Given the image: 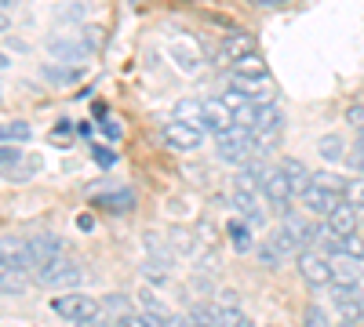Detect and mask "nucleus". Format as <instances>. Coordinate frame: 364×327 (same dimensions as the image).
I'll return each instance as SVG.
<instances>
[{"label":"nucleus","mask_w":364,"mask_h":327,"mask_svg":"<svg viewBox=\"0 0 364 327\" xmlns=\"http://www.w3.org/2000/svg\"><path fill=\"white\" fill-rule=\"evenodd\" d=\"M44 48H48V55L55 58L58 66H84L87 58H91V51H95V48L87 44V37L84 33H73V29H70V33H51Z\"/></svg>","instance_id":"1"},{"label":"nucleus","mask_w":364,"mask_h":327,"mask_svg":"<svg viewBox=\"0 0 364 327\" xmlns=\"http://www.w3.org/2000/svg\"><path fill=\"white\" fill-rule=\"evenodd\" d=\"M51 309H55L58 320H70L73 327L84 323V320L102 316V302H95L91 294H80V291H70V294H58V299H51Z\"/></svg>","instance_id":"2"},{"label":"nucleus","mask_w":364,"mask_h":327,"mask_svg":"<svg viewBox=\"0 0 364 327\" xmlns=\"http://www.w3.org/2000/svg\"><path fill=\"white\" fill-rule=\"evenodd\" d=\"M215 153L223 164H248L255 157V138H252V131L230 128V131L215 135Z\"/></svg>","instance_id":"3"},{"label":"nucleus","mask_w":364,"mask_h":327,"mask_svg":"<svg viewBox=\"0 0 364 327\" xmlns=\"http://www.w3.org/2000/svg\"><path fill=\"white\" fill-rule=\"evenodd\" d=\"M281 128H284V113H281V106L277 102H259L255 106V128H252V138H255V150H266V145L281 135Z\"/></svg>","instance_id":"4"},{"label":"nucleus","mask_w":364,"mask_h":327,"mask_svg":"<svg viewBox=\"0 0 364 327\" xmlns=\"http://www.w3.org/2000/svg\"><path fill=\"white\" fill-rule=\"evenodd\" d=\"M0 265L4 270H33V248H29L26 236H0Z\"/></svg>","instance_id":"5"},{"label":"nucleus","mask_w":364,"mask_h":327,"mask_svg":"<svg viewBox=\"0 0 364 327\" xmlns=\"http://www.w3.org/2000/svg\"><path fill=\"white\" fill-rule=\"evenodd\" d=\"M331 302H336V316H339L346 327H353V323L364 320V299H360L357 287L336 284V287H331Z\"/></svg>","instance_id":"6"},{"label":"nucleus","mask_w":364,"mask_h":327,"mask_svg":"<svg viewBox=\"0 0 364 327\" xmlns=\"http://www.w3.org/2000/svg\"><path fill=\"white\" fill-rule=\"evenodd\" d=\"M259 193H262L273 207H277V211H288V200L295 196V193H291V182L284 178V171H281V167H269V171L262 174Z\"/></svg>","instance_id":"7"},{"label":"nucleus","mask_w":364,"mask_h":327,"mask_svg":"<svg viewBox=\"0 0 364 327\" xmlns=\"http://www.w3.org/2000/svg\"><path fill=\"white\" fill-rule=\"evenodd\" d=\"M295 262H299L302 280H306L310 287H328L331 280H336V273H331V262L321 258V255H314V251H299Z\"/></svg>","instance_id":"8"},{"label":"nucleus","mask_w":364,"mask_h":327,"mask_svg":"<svg viewBox=\"0 0 364 327\" xmlns=\"http://www.w3.org/2000/svg\"><path fill=\"white\" fill-rule=\"evenodd\" d=\"M164 142L171 145V150H182V153H190V150H200L204 145V128L197 124H182V121H171L164 131Z\"/></svg>","instance_id":"9"},{"label":"nucleus","mask_w":364,"mask_h":327,"mask_svg":"<svg viewBox=\"0 0 364 327\" xmlns=\"http://www.w3.org/2000/svg\"><path fill=\"white\" fill-rule=\"evenodd\" d=\"M44 287H73L80 284V270H77V262H70L66 255L63 258H55L51 265H44V270L37 273Z\"/></svg>","instance_id":"10"},{"label":"nucleus","mask_w":364,"mask_h":327,"mask_svg":"<svg viewBox=\"0 0 364 327\" xmlns=\"http://www.w3.org/2000/svg\"><path fill=\"white\" fill-rule=\"evenodd\" d=\"M324 218H328L324 229L336 233V236H353V233H357V207H353V204H343V200H339Z\"/></svg>","instance_id":"11"},{"label":"nucleus","mask_w":364,"mask_h":327,"mask_svg":"<svg viewBox=\"0 0 364 327\" xmlns=\"http://www.w3.org/2000/svg\"><path fill=\"white\" fill-rule=\"evenodd\" d=\"M230 128H233V109H230L223 99L204 102V131L223 135V131H230Z\"/></svg>","instance_id":"12"},{"label":"nucleus","mask_w":364,"mask_h":327,"mask_svg":"<svg viewBox=\"0 0 364 327\" xmlns=\"http://www.w3.org/2000/svg\"><path fill=\"white\" fill-rule=\"evenodd\" d=\"M29 248H33V270L41 273L44 265H51L55 258H63V240H58V236H33V240H29Z\"/></svg>","instance_id":"13"},{"label":"nucleus","mask_w":364,"mask_h":327,"mask_svg":"<svg viewBox=\"0 0 364 327\" xmlns=\"http://www.w3.org/2000/svg\"><path fill=\"white\" fill-rule=\"evenodd\" d=\"M26 164L22 153H18V145H4L0 142V174H8V178H29L37 171V160H29V167H18Z\"/></svg>","instance_id":"14"},{"label":"nucleus","mask_w":364,"mask_h":327,"mask_svg":"<svg viewBox=\"0 0 364 327\" xmlns=\"http://www.w3.org/2000/svg\"><path fill=\"white\" fill-rule=\"evenodd\" d=\"M281 226H284V233L291 236V240L299 244V251H306V248L317 240V236H321V229H317V226H310L306 218H299V215H291V211L284 215V222H281Z\"/></svg>","instance_id":"15"},{"label":"nucleus","mask_w":364,"mask_h":327,"mask_svg":"<svg viewBox=\"0 0 364 327\" xmlns=\"http://www.w3.org/2000/svg\"><path fill=\"white\" fill-rule=\"evenodd\" d=\"M255 51V40L248 37V33H230L226 40H223V48H219V62H237V58H245V55H252Z\"/></svg>","instance_id":"16"},{"label":"nucleus","mask_w":364,"mask_h":327,"mask_svg":"<svg viewBox=\"0 0 364 327\" xmlns=\"http://www.w3.org/2000/svg\"><path fill=\"white\" fill-rule=\"evenodd\" d=\"M171 58L178 62V70H197L200 66V48H197V40L193 37H178V40H171Z\"/></svg>","instance_id":"17"},{"label":"nucleus","mask_w":364,"mask_h":327,"mask_svg":"<svg viewBox=\"0 0 364 327\" xmlns=\"http://www.w3.org/2000/svg\"><path fill=\"white\" fill-rule=\"evenodd\" d=\"M41 77H44L51 87H73V84H80L84 66H44Z\"/></svg>","instance_id":"18"},{"label":"nucleus","mask_w":364,"mask_h":327,"mask_svg":"<svg viewBox=\"0 0 364 327\" xmlns=\"http://www.w3.org/2000/svg\"><path fill=\"white\" fill-rule=\"evenodd\" d=\"M233 73L237 77H252V80H269V66H266V58L259 51L245 55V58H237L233 62Z\"/></svg>","instance_id":"19"},{"label":"nucleus","mask_w":364,"mask_h":327,"mask_svg":"<svg viewBox=\"0 0 364 327\" xmlns=\"http://www.w3.org/2000/svg\"><path fill=\"white\" fill-rule=\"evenodd\" d=\"M299 200H302V204H306V207H310V211H314V215H328V211H331V207H336V204H339L343 196H336V193H324V189H317V186H310V189H306V193H302Z\"/></svg>","instance_id":"20"},{"label":"nucleus","mask_w":364,"mask_h":327,"mask_svg":"<svg viewBox=\"0 0 364 327\" xmlns=\"http://www.w3.org/2000/svg\"><path fill=\"white\" fill-rule=\"evenodd\" d=\"M317 153H321V160H328V164H339V160H346V142H343V135H321L317 138Z\"/></svg>","instance_id":"21"},{"label":"nucleus","mask_w":364,"mask_h":327,"mask_svg":"<svg viewBox=\"0 0 364 327\" xmlns=\"http://www.w3.org/2000/svg\"><path fill=\"white\" fill-rule=\"evenodd\" d=\"M95 207H102V211H132V207H135V193L132 189L102 193V196H95Z\"/></svg>","instance_id":"22"},{"label":"nucleus","mask_w":364,"mask_h":327,"mask_svg":"<svg viewBox=\"0 0 364 327\" xmlns=\"http://www.w3.org/2000/svg\"><path fill=\"white\" fill-rule=\"evenodd\" d=\"M281 171H284V178H288V182H291V193L295 196H302V193H306L310 189V174H306V167H302L299 160H281Z\"/></svg>","instance_id":"23"},{"label":"nucleus","mask_w":364,"mask_h":327,"mask_svg":"<svg viewBox=\"0 0 364 327\" xmlns=\"http://www.w3.org/2000/svg\"><path fill=\"white\" fill-rule=\"evenodd\" d=\"M175 121L204 128V102H200V99H182V102H175Z\"/></svg>","instance_id":"24"},{"label":"nucleus","mask_w":364,"mask_h":327,"mask_svg":"<svg viewBox=\"0 0 364 327\" xmlns=\"http://www.w3.org/2000/svg\"><path fill=\"white\" fill-rule=\"evenodd\" d=\"M29 138H33V128H29L26 121H8V124H0V142H4V145H26Z\"/></svg>","instance_id":"25"},{"label":"nucleus","mask_w":364,"mask_h":327,"mask_svg":"<svg viewBox=\"0 0 364 327\" xmlns=\"http://www.w3.org/2000/svg\"><path fill=\"white\" fill-rule=\"evenodd\" d=\"M346 182H350V178H343V174H336V171H314V174H310V186H317V189H324V193H336V196L346 193Z\"/></svg>","instance_id":"26"},{"label":"nucleus","mask_w":364,"mask_h":327,"mask_svg":"<svg viewBox=\"0 0 364 327\" xmlns=\"http://www.w3.org/2000/svg\"><path fill=\"white\" fill-rule=\"evenodd\" d=\"M0 294H26V273L0 265Z\"/></svg>","instance_id":"27"},{"label":"nucleus","mask_w":364,"mask_h":327,"mask_svg":"<svg viewBox=\"0 0 364 327\" xmlns=\"http://www.w3.org/2000/svg\"><path fill=\"white\" fill-rule=\"evenodd\" d=\"M211 316H215L219 327H248V316L237 306H219V309H211Z\"/></svg>","instance_id":"28"},{"label":"nucleus","mask_w":364,"mask_h":327,"mask_svg":"<svg viewBox=\"0 0 364 327\" xmlns=\"http://www.w3.org/2000/svg\"><path fill=\"white\" fill-rule=\"evenodd\" d=\"M230 240H233V248L240 255H248L252 251V229L245 222H230Z\"/></svg>","instance_id":"29"},{"label":"nucleus","mask_w":364,"mask_h":327,"mask_svg":"<svg viewBox=\"0 0 364 327\" xmlns=\"http://www.w3.org/2000/svg\"><path fill=\"white\" fill-rule=\"evenodd\" d=\"M346 204H353V207H364V174H357V178H350L346 182Z\"/></svg>","instance_id":"30"},{"label":"nucleus","mask_w":364,"mask_h":327,"mask_svg":"<svg viewBox=\"0 0 364 327\" xmlns=\"http://www.w3.org/2000/svg\"><path fill=\"white\" fill-rule=\"evenodd\" d=\"M339 255H346V258H353V262H364V240L353 233V236H343V251Z\"/></svg>","instance_id":"31"},{"label":"nucleus","mask_w":364,"mask_h":327,"mask_svg":"<svg viewBox=\"0 0 364 327\" xmlns=\"http://www.w3.org/2000/svg\"><path fill=\"white\" fill-rule=\"evenodd\" d=\"M102 309H113L117 316H124V313H132V299H128V294H106Z\"/></svg>","instance_id":"32"},{"label":"nucleus","mask_w":364,"mask_h":327,"mask_svg":"<svg viewBox=\"0 0 364 327\" xmlns=\"http://www.w3.org/2000/svg\"><path fill=\"white\" fill-rule=\"evenodd\" d=\"M302 327H328V316L321 306H306V313H302Z\"/></svg>","instance_id":"33"},{"label":"nucleus","mask_w":364,"mask_h":327,"mask_svg":"<svg viewBox=\"0 0 364 327\" xmlns=\"http://www.w3.org/2000/svg\"><path fill=\"white\" fill-rule=\"evenodd\" d=\"M223 102H226L230 109H240V106H248L252 99H248L245 92H240V87H226V92H223Z\"/></svg>","instance_id":"34"},{"label":"nucleus","mask_w":364,"mask_h":327,"mask_svg":"<svg viewBox=\"0 0 364 327\" xmlns=\"http://www.w3.org/2000/svg\"><path fill=\"white\" fill-rule=\"evenodd\" d=\"M91 160H95L99 167H113L117 164V153L109 150V145H95V150H91Z\"/></svg>","instance_id":"35"},{"label":"nucleus","mask_w":364,"mask_h":327,"mask_svg":"<svg viewBox=\"0 0 364 327\" xmlns=\"http://www.w3.org/2000/svg\"><path fill=\"white\" fill-rule=\"evenodd\" d=\"M190 327H219V323H215V316H211V309H193Z\"/></svg>","instance_id":"36"},{"label":"nucleus","mask_w":364,"mask_h":327,"mask_svg":"<svg viewBox=\"0 0 364 327\" xmlns=\"http://www.w3.org/2000/svg\"><path fill=\"white\" fill-rule=\"evenodd\" d=\"M346 124H350V128H357V131L364 128V106H360V102L346 106Z\"/></svg>","instance_id":"37"},{"label":"nucleus","mask_w":364,"mask_h":327,"mask_svg":"<svg viewBox=\"0 0 364 327\" xmlns=\"http://www.w3.org/2000/svg\"><path fill=\"white\" fill-rule=\"evenodd\" d=\"M113 327H149V320L146 316H139V313H124V316H117V323Z\"/></svg>","instance_id":"38"},{"label":"nucleus","mask_w":364,"mask_h":327,"mask_svg":"<svg viewBox=\"0 0 364 327\" xmlns=\"http://www.w3.org/2000/svg\"><path fill=\"white\" fill-rule=\"evenodd\" d=\"M346 164H350V171L364 174V145H357V150H350V153H346Z\"/></svg>","instance_id":"39"},{"label":"nucleus","mask_w":364,"mask_h":327,"mask_svg":"<svg viewBox=\"0 0 364 327\" xmlns=\"http://www.w3.org/2000/svg\"><path fill=\"white\" fill-rule=\"evenodd\" d=\"M55 15L63 18V22H77V18H80L84 11H80L77 4H58V8H55Z\"/></svg>","instance_id":"40"},{"label":"nucleus","mask_w":364,"mask_h":327,"mask_svg":"<svg viewBox=\"0 0 364 327\" xmlns=\"http://www.w3.org/2000/svg\"><path fill=\"white\" fill-rule=\"evenodd\" d=\"M102 131H106V138H109V142H117V138H120V124L113 121V116H106V121H102Z\"/></svg>","instance_id":"41"},{"label":"nucleus","mask_w":364,"mask_h":327,"mask_svg":"<svg viewBox=\"0 0 364 327\" xmlns=\"http://www.w3.org/2000/svg\"><path fill=\"white\" fill-rule=\"evenodd\" d=\"M164 327H190V316H178V313H164Z\"/></svg>","instance_id":"42"},{"label":"nucleus","mask_w":364,"mask_h":327,"mask_svg":"<svg viewBox=\"0 0 364 327\" xmlns=\"http://www.w3.org/2000/svg\"><path fill=\"white\" fill-rule=\"evenodd\" d=\"M91 113H95V116H99V121H106V116H109V109H106L102 102H95V106H91Z\"/></svg>","instance_id":"43"},{"label":"nucleus","mask_w":364,"mask_h":327,"mask_svg":"<svg viewBox=\"0 0 364 327\" xmlns=\"http://www.w3.org/2000/svg\"><path fill=\"white\" fill-rule=\"evenodd\" d=\"M77 327H109L102 316H95V320H84V323H77Z\"/></svg>","instance_id":"44"},{"label":"nucleus","mask_w":364,"mask_h":327,"mask_svg":"<svg viewBox=\"0 0 364 327\" xmlns=\"http://www.w3.org/2000/svg\"><path fill=\"white\" fill-rule=\"evenodd\" d=\"M11 29V18H8V11H0V33H8Z\"/></svg>","instance_id":"45"},{"label":"nucleus","mask_w":364,"mask_h":327,"mask_svg":"<svg viewBox=\"0 0 364 327\" xmlns=\"http://www.w3.org/2000/svg\"><path fill=\"white\" fill-rule=\"evenodd\" d=\"M259 4H266V8H284V4H291V0H259Z\"/></svg>","instance_id":"46"},{"label":"nucleus","mask_w":364,"mask_h":327,"mask_svg":"<svg viewBox=\"0 0 364 327\" xmlns=\"http://www.w3.org/2000/svg\"><path fill=\"white\" fill-rule=\"evenodd\" d=\"M15 4H18V0H0V11H11Z\"/></svg>","instance_id":"47"},{"label":"nucleus","mask_w":364,"mask_h":327,"mask_svg":"<svg viewBox=\"0 0 364 327\" xmlns=\"http://www.w3.org/2000/svg\"><path fill=\"white\" fill-rule=\"evenodd\" d=\"M8 62H11V58H8L4 51H0V70H8Z\"/></svg>","instance_id":"48"},{"label":"nucleus","mask_w":364,"mask_h":327,"mask_svg":"<svg viewBox=\"0 0 364 327\" xmlns=\"http://www.w3.org/2000/svg\"><path fill=\"white\" fill-rule=\"evenodd\" d=\"M357 135H360V138H357V145H364V128H360V131H357Z\"/></svg>","instance_id":"49"}]
</instances>
